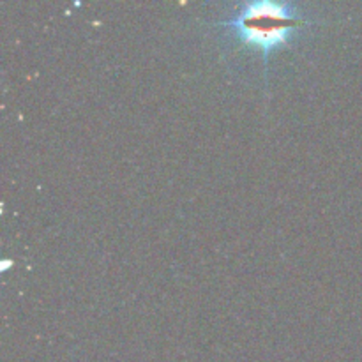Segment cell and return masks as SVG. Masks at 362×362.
Returning <instances> with one entry per match:
<instances>
[{
    "label": "cell",
    "instance_id": "obj_1",
    "mask_svg": "<svg viewBox=\"0 0 362 362\" xmlns=\"http://www.w3.org/2000/svg\"><path fill=\"white\" fill-rule=\"evenodd\" d=\"M310 23L293 4L262 0L243 4L219 25L243 48L260 52L267 69L269 55L288 46Z\"/></svg>",
    "mask_w": 362,
    "mask_h": 362
}]
</instances>
